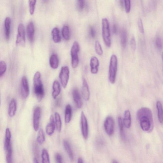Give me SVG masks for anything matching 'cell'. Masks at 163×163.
Segmentation results:
<instances>
[{"mask_svg":"<svg viewBox=\"0 0 163 163\" xmlns=\"http://www.w3.org/2000/svg\"><path fill=\"white\" fill-rule=\"evenodd\" d=\"M137 120L143 131L150 132L153 127L152 114L149 108L143 107L139 109L136 114Z\"/></svg>","mask_w":163,"mask_h":163,"instance_id":"obj_1","label":"cell"},{"mask_svg":"<svg viewBox=\"0 0 163 163\" xmlns=\"http://www.w3.org/2000/svg\"><path fill=\"white\" fill-rule=\"evenodd\" d=\"M41 75L40 72H37L33 79L34 93L39 102L43 99L45 96V90L41 80Z\"/></svg>","mask_w":163,"mask_h":163,"instance_id":"obj_2","label":"cell"},{"mask_svg":"<svg viewBox=\"0 0 163 163\" xmlns=\"http://www.w3.org/2000/svg\"><path fill=\"white\" fill-rule=\"evenodd\" d=\"M102 25V36L104 41L107 47H110L111 45V38L109 22L107 19H103Z\"/></svg>","mask_w":163,"mask_h":163,"instance_id":"obj_3","label":"cell"},{"mask_svg":"<svg viewBox=\"0 0 163 163\" xmlns=\"http://www.w3.org/2000/svg\"><path fill=\"white\" fill-rule=\"evenodd\" d=\"M118 69V58L115 55L112 56L109 69V78L112 84L115 83Z\"/></svg>","mask_w":163,"mask_h":163,"instance_id":"obj_4","label":"cell"},{"mask_svg":"<svg viewBox=\"0 0 163 163\" xmlns=\"http://www.w3.org/2000/svg\"><path fill=\"white\" fill-rule=\"evenodd\" d=\"M80 50V47L77 41L73 43L71 50V66L72 68L75 69L78 66L79 63V58L78 53Z\"/></svg>","mask_w":163,"mask_h":163,"instance_id":"obj_5","label":"cell"},{"mask_svg":"<svg viewBox=\"0 0 163 163\" xmlns=\"http://www.w3.org/2000/svg\"><path fill=\"white\" fill-rule=\"evenodd\" d=\"M11 133L9 128L6 129L5 138L4 143V148L6 153V158L10 159L12 158V149L11 144Z\"/></svg>","mask_w":163,"mask_h":163,"instance_id":"obj_6","label":"cell"},{"mask_svg":"<svg viewBox=\"0 0 163 163\" xmlns=\"http://www.w3.org/2000/svg\"><path fill=\"white\" fill-rule=\"evenodd\" d=\"M70 76V70L67 66H63L61 68L59 77L61 84L64 88L67 86Z\"/></svg>","mask_w":163,"mask_h":163,"instance_id":"obj_7","label":"cell"},{"mask_svg":"<svg viewBox=\"0 0 163 163\" xmlns=\"http://www.w3.org/2000/svg\"><path fill=\"white\" fill-rule=\"evenodd\" d=\"M17 45L24 46L26 44L25 27L23 24H20L18 28V34L16 41Z\"/></svg>","mask_w":163,"mask_h":163,"instance_id":"obj_8","label":"cell"},{"mask_svg":"<svg viewBox=\"0 0 163 163\" xmlns=\"http://www.w3.org/2000/svg\"><path fill=\"white\" fill-rule=\"evenodd\" d=\"M105 131L110 136H112L114 132V123L113 118L110 116L107 117L104 123Z\"/></svg>","mask_w":163,"mask_h":163,"instance_id":"obj_9","label":"cell"},{"mask_svg":"<svg viewBox=\"0 0 163 163\" xmlns=\"http://www.w3.org/2000/svg\"><path fill=\"white\" fill-rule=\"evenodd\" d=\"M29 88L28 80L26 76L22 79L20 87V93L23 99H26L29 94Z\"/></svg>","mask_w":163,"mask_h":163,"instance_id":"obj_10","label":"cell"},{"mask_svg":"<svg viewBox=\"0 0 163 163\" xmlns=\"http://www.w3.org/2000/svg\"><path fill=\"white\" fill-rule=\"evenodd\" d=\"M81 123L83 136L85 139H87L88 136V121L83 112H82L81 114Z\"/></svg>","mask_w":163,"mask_h":163,"instance_id":"obj_11","label":"cell"},{"mask_svg":"<svg viewBox=\"0 0 163 163\" xmlns=\"http://www.w3.org/2000/svg\"><path fill=\"white\" fill-rule=\"evenodd\" d=\"M41 109L40 107H37L34 110L33 117V125L35 131H37L39 129Z\"/></svg>","mask_w":163,"mask_h":163,"instance_id":"obj_12","label":"cell"},{"mask_svg":"<svg viewBox=\"0 0 163 163\" xmlns=\"http://www.w3.org/2000/svg\"><path fill=\"white\" fill-rule=\"evenodd\" d=\"M82 93L84 100L88 101L90 97V92L88 82L84 78L83 79Z\"/></svg>","mask_w":163,"mask_h":163,"instance_id":"obj_13","label":"cell"},{"mask_svg":"<svg viewBox=\"0 0 163 163\" xmlns=\"http://www.w3.org/2000/svg\"><path fill=\"white\" fill-rule=\"evenodd\" d=\"M27 35L28 39L31 42H33L35 38V27L34 23L31 21L27 27Z\"/></svg>","mask_w":163,"mask_h":163,"instance_id":"obj_14","label":"cell"},{"mask_svg":"<svg viewBox=\"0 0 163 163\" xmlns=\"http://www.w3.org/2000/svg\"><path fill=\"white\" fill-rule=\"evenodd\" d=\"M72 94L73 99L76 105L78 108H81L82 106V102L78 90L77 88L74 89L73 91Z\"/></svg>","mask_w":163,"mask_h":163,"instance_id":"obj_15","label":"cell"},{"mask_svg":"<svg viewBox=\"0 0 163 163\" xmlns=\"http://www.w3.org/2000/svg\"><path fill=\"white\" fill-rule=\"evenodd\" d=\"M90 66L91 72L93 74H97L99 70V62L98 59L95 57H92L90 60Z\"/></svg>","mask_w":163,"mask_h":163,"instance_id":"obj_16","label":"cell"},{"mask_svg":"<svg viewBox=\"0 0 163 163\" xmlns=\"http://www.w3.org/2000/svg\"><path fill=\"white\" fill-rule=\"evenodd\" d=\"M55 123L53 115H51L50 118V122L46 127V132L49 136L52 135L54 132L55 129Z\"/></svg>","mask_w":163,"mask_h":163,"instance_id":"obj_17","label":"cell"},{"mask_svg":"<svg viewBox=\"0 0 163 163\" xmlns=\"http://www.w3.org/2000/svg\"><path fill=\"white\" fill-rule=\"evenodd\" d=\"M124 126L127 128H129L131 125V114L128 110L126 111L124 113L123 120Z\"/></svg>","mask_w":163,"mask_h":163,"instance_id":"obj_18","label":"cell"},{"mask_svg":"<svg viewBox=\"0 0 163 163\" xmlns=\"http://www.w3.org/2000/svg\"><path fill=\"white\" fill-rule=\"evenodd\" d=\"M53 92L52 96L53 98L55 99L60 94L61 92V87L59 82L55 80L54 81L53 84Z\"/></svg>","mask_w":163,"mask_h":163,"instance_id":"obj_19","label":"cell"},{"mask_svg":"<svg viewBox=\"0 0 163 163\" xmlns=\"http://www.w3.org/2000/svg\"><path fill=\"white\" fill-rule=\"evenodd\" d=\"M11 19L9 17H7L5 20V33L6 38V40H8L10 38V29Z\"/></svg>","mask_w":163,"mask_h":163,"instance_id":"obj_20","label":"cell"},{"mask_svg":"<svg viewBox=\"0 0 163 163\" xmlns=\"http://www.w3.org/2000/svg\"><path fill=\"white\" fill-rule=\"evenodd\" d=\"M49 64L51 67L54 69H56L58 68L59 60L56 54H54L51 56L49 59Z\"/></svg>","mask_w":163,"mask_h":163,"instance_id":"obj_21","label":"cell"},{"mask_svg":"<svg viewBox=\"0 0 163 163\" xmlns=\"http://www.w3.org/2000/svg\"><path fill=\"white\" fill-rule=\"evenodd\" d=\"M17 110V103L15 99L11 101L8 109V114L10 117H13L15 115Z\"/></svg>","mask_w":163,"mask_h":163,"instance_id":"obj_22","label":"cell"},{"mask_svg":"<svg viewBox=\"0 0 163 163\" xmlns=\"http://www.w3.org/2000/svg\"><path fill=\"white\" fill-rule=\"evenodd\" d=\"M72 116V109L71 106L67 105L66 107L65 111V122L68 123L71 121Z\"/></svg>","mask_w":163,"mask_h":163,"instance_id":"obj_23","label":"cell"},{"mask_svg":"<svg viewBox=\"0 0 163 163\" xmlns=\"http://www.w3.org/2000/svg\"><path fill=\"white\" fill-rule=\"evenodd\" d=\"M52 39L54 42L58 43L61 41L60 35V31L57 28H54L52 31Z\"/></svg>","mask_w":163,"mask_h":163,"instance_id":"obj_24","label":"cell"},{"mask_svg":"<svg viewBox=\"0 0 163 163\" xmlns=\"http://www.w3.org/2000/svg\"><path fill=\"white\" fill-rule=\"evenodd\" d=\"M63 145L71 160L72 161H73L74 160V155L69 143L68 141L64 140L63 142Z\"/></svg>","mask_w":163,"mask_h":163,"instance_id":"obj_25","label":"cell"},{"mask_svg":"<svg viewBox=\"0 0 163 163\" xmlns=\"http://www.w3.org/2000/svg\"><path fill=\"white\" fill-rule=\"evenodd\" d=\"M157 107L159 122L161 123L162 124L163 123V110L162 104L161 101H159L157 102Z\"/></svg>","mask_w":163,"mask_h":163,"instance_id":"obj_26","label":"cell"},{"mask_svg":"<svg viewBox=\"0 0 163 163\" xmlns=\"http://www.w3.org/2000/svg\"><path fill=\"white\" fill-rule=\"evenodd\" d=\"M62 35L64 39L66 40H70L71 36L70 28L68 26H64L62 29Z\"/></svg>","mask_w":163,"mask_h":163,"instance_id":"obj_27","label":"cell"},{"mask_svg":"<svg viewBox=\"0 0 163 163\" xmlns=\"http://www.w3.org/2000/svg\"><path fill=\"white\" fill-rule=\"evenodd\" d=\"M121 41L122 47L125 48L127 46V34L126 31L125 29L122 30L121 35Z\"/></svg>","mask_w":163,"mask_h":163,"instance_id":"obj_28","label":"cell"},{"mask_svg":"<svg viewBox=\"0 0 163 163\" xmlns=\"http://www.w3.org/2000/svg\"><path fill=\"white\" fill-rule=\"evenodd\" d=\"M55 123L58 131L60 132L62 127V121L60 116L57 112L55 113Z\"/></svg>","mask_w":163,"mask_h":163,"instance_id":"obj_29","label":"cell"},{"mask_svg":"<svg viewBox=\"0 0 163 163\" xmlns=\"http://www.w3.org/2000/svg\"><path fill=\"white\" fill-rule=\"evenodd\" d=\"M45 136L43 129L41 128L39 130L37 137V141L38 143L41 145L45 142Z\"/></svg>","mask_w":163,"mask_h":163,"instance_id":"obj_30","label":"cell"},{"mask_svg":"<svg viewBox=\"0 0 163 163\" xmlns=\"http://www.w3.org/2000/svg\"><path fill=\"white\" fill-rule=\"evenodd\" d=\"M42 162L43 163H49L50 162L49 155L47 150L43 149L41 155Z\"/></svg>","mask_w":163,"mask_h":163,"instance_id":"obj_31","label":"cell"},{"mask_svg":"<svg viewBox=\"0 0 163 163\" xmlns=\"http://www.w3.org/2000/svg\"><path fill=\"white\" fill-rule=\"evenodd\" d=\"M118 124L119 130L120 131V134L122 139H125V135L124 131V124L122 117L119 116L118 118Z\"/></svg>","mask_w":163,"mask_h":163,"instance_id":"obj_32","label":"cell"},{"mask_svg":"<svg viewBox=\"0 0 163 163\" xmlns=\"http://www.w3.org/2000/svg\"><path fill=\"white\" fill-rule=\"evenodd\" d=\"M37 0H29V12L31 15L34 14Z\"/></svg>","mask_w":163,"mask_h":163,"instance_id":"obj_33","label":"cell"},{"mask_svg":"<svg viewBox=\"0 0 163 163\" xmlns=\"http://www.w3.org/2000/svg\"><path fill=\"white\" fill-rule=\"evenodd\" d=\"M95 49L97 55L99 56H101L103 55V51L102 49L99 41H96L95 42Z\"/></svg>","mask_w":163,"mask_h":163,"instance_id":"obj_34","label":"cell"},{"mask_svg":"<svg viewBox=\"0 0 163 163\" xmlns=\"http://www.w3.org/2000/svg\"><path fill=\"white\" fill-rule=\"evenodd\" d=\"M7 69L6 62L3 61H0V77L4 75Z\"/></svg>","mask_w":163,"mask_h":163,"instance_id":"obj_35","label":"cell"},{"mask_svg":"<svg viewBox=\"0 0 163 163\" xmlns=\"http://www.w3.org/2000/svg\"><path fill=\"white\" fill-rule=\"evenodd\" d=\"M126 12L129 13L131 9V0H124Z\"/></svg>","mask_w":163,"mask_h":163,"instance_id":"obj_36","label":"cell"},{"mask_svg":"<svg viewBox=\"0 0 163 163\" xmlns=\"http://www.w3.org/2000/svg\"><path fill=\"white\" fill-rule=\"evenodd\" d=\"M138 26L139 29L141 33L144 34V28L142 19L139 18L138 22Z\"/></svg>","mask_w":163,"mask_h":163,"instance_id":"obj_37","label":"cell"},{"mask_svg":"<svg viewBox=\"0 0 163 163\" xmlns=\"http://www.w3.org/2000/svg\"><path fill=\"white\" fill-rule=\"evenodd\" d=\"M156 45L157 48L159 50H161L162 48V42L161 39L158 37L156 39Z\"/></svg>","mask_w":163,"mask_h":163,"instance_id":"obj_38","label":"cell"},{"mask_svg":"<svg viewBox=\"0 0 163 163\" xmlns=\"http://www.w3.org/2000/svg\"><path fill=\"white\" fill-rule=\"evenodd\" d=\"M78 7L79 10H82L84 8L85 6V0H77Z\"/></svg>","mask_w":163,"mask_h":163,"instance_id":"obj_39","label":"cell"},{"mask_svg":"<svg viewBox=\"0 0 163 163\" xmlns=\"http://www.w3.org/2000/svg\"><path fill=\"white\" fill-rule=\"evenodd\" d=\"M130 45L132 49L135 51L136 48V43L135 39L134 37H132L130 41Z\"/></svg>","mask_w":163,"mask_h":163,"instance_id":"obj_40","label":"cell"},{"mask_svg":"<svg viewBox=\"0 0 163 163\" xmlns=\"http://www.w3.org/2000/svg\"><path fill=\"white\" fill-rule=\"evenodd\" d=\"M90 34L92 38L95 37L96 36V31L95 28L92 27H91L90 28Z\"/></svg>","mask_w":163,"mask_h":163,"instance_id":"obj_41","label":"cell"},{"mask_svg":"<svg viewBox=\"0 0 163 163\" xmlns=\"http://www.w3.org/2000/svg\"><path fill=\"white\" fill-rule=\"evenodd\" d=\"M56 162L58 163L62 162V157L61 155L59 153H57L55 156Z\"/></svg>","mask_w":163,"mask_h":163,"instance_id":"obj_42","label":"cell"},{"mask_svg":"<svg viewBox=\"0 0 163 163\" xmlns=\"http://www.w3.org/2000/svg\"><path fill=\"white\" fill-rule=\"evenodd\" d=\"M113 32L114 34H116L117 33L118 28L117 25L114 24L113 27Z\"/></svg>","mask_w":163,"mask_h":163,"instance_id":"obj_43","label":"cell"},{"mask_svg":"<svg viewBox=\"0 0 163 163\" xmlns=\"http://www.w3.org/2000/svg\"><path fill=\"white\" fill-rule=\"evenodd\" d=\"M84 161L81 158H79L78 160V163H84Z\"/></svg>","mask_w":163,"mask_h":163,"instance_id":"obj_44","label":"cell"},{"mask_svg":"<svg viewBox=\"0 0 163 163\" xmlns=\"http://www.w3.org/2000/svg\"><path fill=\"white\" fill-rule=\"evenodd\" d=\"M60 101L59 100V99H58L57 101L56 105H57V106H59L60 105Z\"/></svg>","mask_w":163,"mask_h":163,"instance_id":"obj_45","label":"cell"},{"mask_svg":"<svg viewBox=\"0 0 163 163\" xmlns=\"http://www.w3.org/2000/svg\"><path fill=\"white\" fill-rule=\"evenodd\" d=\"M34 163H38L39 162L38 159L36 158H35L34 159Z\"/></svg>","mask_w":163,"mask_h":163,"instance_id":"obj_46","label":"cell"},{"mask_svg":"<svg viewBox=\"0 0 163 163\" xmlns=\"http://www.w3.org/2000/svg\"><path fill=\"white\" fill-rule=\"evenodd\" d=\"M113 163H118V162L116 161V160H113V161L112 162Z\"/></svg>","mask_w":163,"mask_h":163,"instance_id":"obj_47","label":"cell"},{"mask_svg":"<svg viewBox=\"0 0 163 163\" xmlns=\"http://www.w3.org/2000/svg\"><path fill=\"white\" fill-rule=\"evenodd\" d=\"M0 105H1V93H0Z\"/></svg>","mask_w":163,"mask_h":163,"instance_id":"obj_48","label":"cell"}]
</instances>
